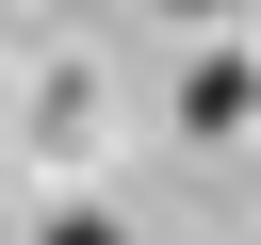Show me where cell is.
<instances>
[{"mask_svg":"<svg viewBox=\"0 0 261 245\" xmlns=\"http://www.w3.org/2000/svg\"><path fill=\"white\" fill-rule=\"evenodd\" d=\"M163 16H245V0H163Z\"/></svg>","mask_w":261,"mask_h":245,"instance_id":"cell-3","label":"cell"},{"mask_svg":"<svg viewBox=\"0 0 261 245\" xmlns=\"http://www.w3.org/2000/svg\"><path fill=\"white\" fill-rule=\"evenodd\" d=\"M179 114H196V131H245V114H261V82H245V65H196V98H179Z\"/></svg>","mask_w":261,"mask_h":245,"instance_id":"cell-1","label":"cell"},{"mask_svg":"<svg viewBox=\"0 0 261 245\" xmlns=\"http://www.w3.org/2000/svg\"><path fill=\"white\" fill-rule=\"evenodd\" d=\"M49 245H114V212H49Z\"/></svg>","mask_w":261,"mask_h":245,"instance_id":"cell-2","label":"cell"}]
</instances>
